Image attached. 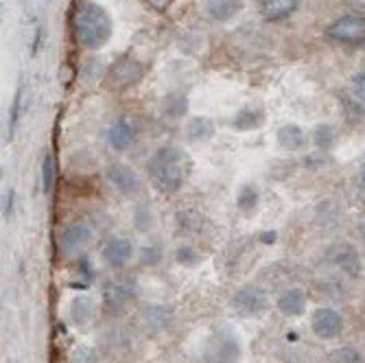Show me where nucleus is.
Returning a JSON list of instances; mask_svg holds the SVG:
<instances>
[{
    "label": "nucleus",
    "instance_id": "0eeeda50",
    "mask_svg": "<svg viewBox=\"0 0 365 363\" xmlns=\"http://www.w3.org/2000/svg\"><path fill=\"white\" fill-rule=\"evenodd\" d=\"M269 300H267V293H264L260 287L256 285H245L241 287L235 298H232V307H235L241 315L245 317H254V315H260L264 309H267Z\"/></svg>",
    "mask_w": 365,
    "mask_h": 363
},
{
    "label": "nucleus",
    "instance_id": "b1692460",
    "mask_svg": "<svg viewBox=\"0 0 365 363\" xmlns=\"http://www.w3.org/2000/svg\"><path fill=\"white\" fill-rule=\"evenodd\" d=\"M53 182H55V160L51 153H46L42 160V188H44V193L51 190Z\"/></svg>",
    "mask_w": 365,
    "mask_h": 363
},
{
    "label": "nucleus",
    "instance_id": "f3484780",
    "mask_svg": "<svg viewBox=\"0 0 365 363\" xmlns=\"http://www.w3.org/2000/svg\"><path fill=\"white\" fill-rule=\"evenodd\" d=\"M212 134H215V123H212L210 118L197 116V118H192V121L186 125V136H188V140H192V143L208 140Z\"/></svg>",
    "mask_w": 365,
    "mask_h": 363
},
{
    "label": "nucleus",
    "instance_id": "39448f33",
    "mask_svg": "<svg viewBox=\"0 0 365 363\" xmlns=\"http://www.w3.org/2000/svg\"><path fill=\"white\" fill-rule=\"evenodd\" d=\"M138 295V285L134 278H116V280H110L103 289V300H106V307L112 311V313H118L123 311L129 302H134Z\"/></svg>",
    "mask_w": 365,
    "mask_h": 363
},
{
    "label": "nucleus",
    "instance_id": "4be33fe9",
    "mask_svg": "<svg viewBox=\"0 0 365 363\" xmlns=\"http://www.w3.org/2000/svg\"><path fill=\"white\" fill-rule=\"evenodd\" d=\"M256 204H258V188H256L254 184L243 186V190H241V195H239V208H241L243 213H250V210L256 208Z\"/></svg>",
    "mask_w": 365,
    "mask_h": 363
},
{
    "label": "nucleus",
    "instance_id": "9b49d317",
    "mask_svg": "<svg viewBox=\"0 0 365 363\" xmlns=\"http://www.w3.org/2000/svg\"><path fill=\"white\" fill-rule=\"evenodd\" d=\"M92 239V227L86 221H73L68 223L59 235V245L63 252H79L81 247H86Z\"/></svg>",
    "mask_w": 365,
    "mask_h": 363
},
{
    "label": "nucleus",
    "instance_id": "dca6fc26",
    "mask_svg": "<svg viewBox=\"0 0 365 363\" xmlns=\"http://www.w3.org/2000/svg\"><path fill=\"white\" fill-rule=\"evenodd\" d=\"M241 0H208V16L217 22H227L241 11Z\"/></svg>",
    "mask_w": 365,
    "mask_h": 363
},
{
    "label": "nucleus",
    "instance_id": "72a5a7b5",
    "mask_svg": "<svg viewBox=\"0 0 365 363\" xmlns=\"http://www.w3.org/2000/svg\"><path fill=\"white\" fill-rule=\"evenodd\" d=\"M363 186H365V171H363Z\"/></svg>",
    "mask_w": 365,
    "mask_h": 363
},
{
    "label": "nucleus",
    "instance_id": "9d476101",
    "mask_svg": "<svg viewBox=\"0 0 365 363\" xmlns=\"http://www.w3.org/2000/svg\"><path fill=\"white\" fill-rule=\"evenodd\" d=\"M108 180L114 184L116 190H120L123 195H136L143 188L140 175L129 167V164L123 162H114L108 169Z\"/></svg>",
    "mask_w": 365,
    "mask_h": 363
},
{
    "label": "nucleus",
    "instance_id": "6ab92c4d",
    "mask_svg": "<svg viewBox=\"0 0 365 363\" xmlns=\"http://www.w3.org/2000/svg\"><path fill=\"white\" fill-rule=\"evenodd\" d=\"M262 121H264V116H262V112H258V110H241L239 114H237V118H235V127L239 129V131H250V129H256V127H260L262 125Z\"/></svg>",
    "mask_w": 365,
    "mask_h": 363
},
{
    "label": "nucleus",
    "instance_id": "6e6552de",
    "mask_svg": "<svg viewBox=\"0 0 365 363\" xmlns=\"http://www.w3.org/2000/svg\"><path fill=\"white\" fill-rule=\"evenodd\" d=\"M326 258L330 265H335L337 270H341L350 276H356L361 272V256H359L356 247L348 241H337L333 245H328Z\"/></svg>",
    "mask_w": 365,
    "mask_h": 363
},
{
    "label": "nucleus",
    "instance_id": "f03ea898",
    "mask_svg": "<svg viewBox=\"0 0 365 363\" xmlns=\"http://www.w3.org/2000/svg\"><path fill=\"white\" fill-rule=\"evenodd\" d=\"M73 29L83 48L96 51L106 46V42L112 38V18L101 5L86 0L75 11Z\"/></svg>",
    "mask_w": 365,
    "mask_h": 363
},
{
    "label": "nucleus",
    "instance_id": "5701e85b",
    "mask_svg": "<svg viewBox=\"0 0 365 363\" xmlns=\"http://www.w3.org/2000/svg\"><path fill=\"white\" fill-rule=\"evenodd\" d=\"M186 108H188L186 98L180 94H171V96H167V101H164V110H167L169 116H184Z\"/></svg>",
    "mask_w": 365,
    "mask_h": 363
},
{
    "label": "nucleus",
    "instance_id": "423d86ee",
    "mask_svg": "<svg viewBox=\"0 0 365 363\" xmlns=\"http://www.w3.org/2000/svg\"><path fill=\"white\" fill-rule=\"evenodd\" d=\"M328 36L344 44H363L365 42V18L363 16H344L328 26Z\"/></svg>",
    "mask_w": 365,
    "mask_h": 363
},
{
    "label": "nucleus",
    "instance_id": "1a4fd4ad",
    "mask_svg": "<svg viewBox=\"0 0 365 363\" xmlns=\"http://www.w3.org/2000/svg\"><path fill=\"white\" fill-rule=\"evenodd\" d=\"M313 333L322 339H333L337 335H341L344 331V317L341 313H337L335 309H317L313 313Z\"/></svg>",
    "mask_w": 365,
    "mask_h": 363
},
{
    "label": "nucleus",
    "instance_id": "20e7f679",
    "mask_svg": "<svg viewBox=\"0 0 365 363\" xmlns=\"http://www.w3.org/2000/svg\"><path fill=\"white\" fill-rule=\"evenodd\" d=\"M145 75V66L134 57H120L116 59L106 75V88L112 92H125L134 88Z\"/></svg>",
    "mask_w": 365,
    "mask_h": 363
},
{
    "label": "nucleus",
    "instance_id": "aec40b11",
    "mask_svg": "<svg viewBox=\"0 0 365 363\" xmlns=\"http://www.w3.org/2000/svg\"><path fill=\"white\" fill-rule=\"evenodd\" d=\"M143 319H145V326H153L155 331L158 328H164L171 319V313L162 307H149L145 313H143Z\"/></svg>",
    "mask_w": 365,
    "mask_h": 363
},
{
    "label": "nucleus",
    "instance_id": "f257e3e1",
    "mask_svg": "<svg viewBox=\"0 0 365 363\" xmlns=\"http://www.w3.org/2000/svg\"><path fill=\"white\" fill-rule=\"evenodd\" d=\"M147 171L149 182L158 193L173 195L186 184L192 171V160L178 147H162L151 155Z\"/></svg>",
    "mask_w": 365,
    "mask_h": 363
},
{
    "label": "nucleus",
    "instance_id": "cd10ccee",
    "mask_svg": "<svg viewBox=\"0 0 365 363\" xmlns=\"http://www.w3.org/2000/svg\"><path fill=\"white\" fill-rule=\"evenodd\" d=\"M20 98H22V90L16 94V98H14V106H11V123H9V134H11V136H14L16 125H18V116H20Z\"/></svg>",
    "mask_w": 365,
    "mask_h": 363
},
{
    "label": "nucleus",
    "instance_id": "4468645a",
    "mask_svg": "<svg viewBox=\"0 0 365 363\" xmlns=\"http://www.w3.org/2000/svg\"><path fill=\"white\" fill-rule=\"evenodd\" d=\"M260 14L267 22H278L289 18L297 9V0H258Z\"/></svg>",
    "mask_w": 365,
    "mask_h": 363
},
{
    "label": "nucleus",
    "instance_id": "2eb2a0df",
    "mask_svg": "<svg viewBox=\"0 0 365 363\" xmlns=\"http://www.w3.org/2000/svg\"><path fill=\"white\" fill-rule=\"evenodd\" d=\"M307 307V295L302 289H287L278 298V311L287 317L300 315Z\"/></svg>",
    "mask_w": 365,
    "mask_h": 363
},
{
    "label": "nucleus",
    "instance_id": "393cba45",
    "mask_svg": "<svg viewBox=\"0 0 365 363\" xmlns=\"http://www.w3.org/2000/svg\"><path fill=\"white\" fill-rule=\"evenodd\" d=\"M330 363H361V354L354 348H339L330 352Z\"/></svg>",
    "mask_w": 365,
    "mask_h": 363
},
{
    "label": "nucleus",
    "instance_id": "412c9836",
    "mask_svg": "<svg viewBox=\"0 0 365 363\" xmlns=\"http://www.w3.org/2000/svg\"><path fill=\"white\" fill-rule=\"evenodd\" d=\"M92 311H94V302H92L90 298H77V300L73 302V307H71L73 322L79 324V326H83V324L90 319Z\"/></svg>",
    "mask_w": 365,
    "mask_h": 363
},
{
    "label": "nucleus",
    "instance_id": "a878e982",
    "mask_svg": "<svg viewBox=\"0 0 365 363\" xmlns=\"http://www.w3.org/2000/svg\"><path fill=\"white\" fill-rule=\"evenodd\" d=\"M315 140H317V147L326 149L330 145V140H333V131H330V127H317Z\"/></svg>",
    "mask_w": 365,
    "mask_h": 363
},
{
    "label": "nucleus",
    "instance_id": "c756f323",
    "mask_svg": "<svg viewBox=\"0 0 365 363\" xmlns=\"http://www.w3.org/2000/svg\"><path fill=\"white\" fill-rule=\"evenodd\" d=\"M162 254H160V250L158 247H145L143 250V256H140V260H143V265H153V262H158V258H160Z\"/></svg>",
    "mask_w": 365,
    "mask_h": 363
},
{
    "label": "nucleus",
    "instance_id": "c85d7f7f",
    "mask_svg": "<svg viewBox=\"0 0 365 363\" xmlns=\"http://www.w3.org/2000/svg\"><path fill=\"white\" fill-rule=\"evenodd\" d=\"M352 92L356 98H361V101H365V73L356 75L354 81H352Z\"/></svg>",
    "mask_w": 365,
    "mask_h": 363
},
{
    "label": "nucleus",
    "instance_id": "bb28decb",
    "mask_svg": "<svg viewBox=\"0 0 365 363\" xmlns=\"http://www.w3.org/2000/svg\"><path fill=\"white\" fill-rule=\"evenodd\" d=\"M136 225H138V230H149L151 227V213H149L147 206H140L136 210Z\"/></svg>",
    "mask_w": 365,
    "mask_h": 363
},
{
    "label": "nucleus",
    "instance_id": "ddd939ff",
    "mask_svg": "<svg viewBox=\"0 0 365 363\" xmlns=\"http://www.w3.org/2000/svg\"><path fill=\"white\" fill-rule=\"evenodd\" d=\"M131 254H134V245H131L129 239H123V237L110 239L103 247V258H106V262H110L112 267H123L125 262L131 258Z\"/></svg>",
    "mask_w": 365,
    "mask_h": 363
},
{
    "label": "nucleus",
    "instance_id": "a211bd4d",
    "mask_svg": "<svg viewBox=\"0 0 365 363\" xmlns=\"http://www.w3.org/2000/svg\"><path fill=\"white\" fill-rule=\"evenodd\" d=\"M278 143L287 151H297V149L304 145V131H302V127H297V125H284V127H280V131H278Z\"/></svg>",
    "mask_w": 365,
    "mask_h": 363
},
{
    "label": "nucleus",
    "instance_id": "f8f14e48",
    "mask_svg": "<svg viewBox=\"0 0 365 363\" xmlns=\"http://www.w3.org/2000/svg\"><path fill=\"white\" fill-rule=\"evenodd\" d=\"M108 140L110 145L116 149V151H127L136 145L138 140V131L136 127L131 125L127 118H116L112 125H110V131H108Z\"/></svg>",
    "mask_w": 365,
    "mask_h": 363
},
{
    "label": "nucleus",
    "instance_id": "7c9ffc66",
    "mask_svg": "<svg viewBox=\"0 0 365 363\" xmlns=\"http://www.w3.org/2000/svg\"><path fill=\"white\" fill-rule=\"evenodd\" d=\"M178 260L184 262V265H188V262H195L197 260V252L190 250V247H184V250H178Z\"/></svg>",
    "mask_w": 365,
    "mask_h": 363
},
{
    "label": "nucleus",
    "instance_id": "2f4dec72",
    "mask_svg": "<svg viewBox=\"0 0 365 363\" xmlns=\"http://www.w3.org/2000/svg\"><path fill=\"white\" fill-rule=\"evenodd\" d=\"M145 3L151 7V9H155V11H167L175 0H145Z\"/></svg>",
    "mask_w": 365,
    "mask_h": 363
},
{
    "label": "nucleus",
    "instance_id": "473e14b6",
    "mask_svg": "<svg viewBox=\"0 0 365 363\" xmlns=\"http://www.w3.org/2000/svg\"><path fill=\"white\" fill-rule=\"evenodd\" d=\"M359 232H361V237L365 239V217H363V221L359 223Z\"/></svg>",
    "mask_w": 365,
    "mask_h": 363
},
{
    "label": "nucleus",
    "instance_id": "7ed1b4c3",
    "mask_svg": "<svg viewBox=\"0 0 365 363\" xmlns=\"http://www.w3.org/2000/svg\"><path fill=\"white\" fill-rule=\"evenodd\" d=\"M239 359H241V344L237 335L227 331V328L217 331L202 350L204 363H239Z\"/></svg>",
    "mask_w": 365,
    "mask_h": 363
}]
</instances>
